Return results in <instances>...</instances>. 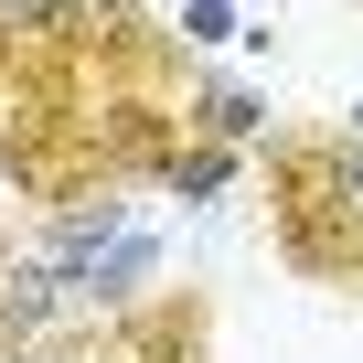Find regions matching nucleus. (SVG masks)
Returning <instances> with one entry per match:
<instances>
[{"label":"nucleus","instance_id":"nucleus-1","mask_svg":"<svg viewBox=\"0 0 363 363\" xmlns=\"http://www.w3.org/2000/svg\"><path fill=\"white\" fill-rule=\"evenodd\" d=\"M267 203H278V257L310 278H363V139H267Z\"/></svg>","mask_w":363,"mask_h":363},{"label":"nucleus","instance_id":"nucleus-2","mask_svg":"<svg viewBox=\"0 0 363 363\" xmlns=\"http://www.w3.org/2000/svg\"><path fill=\"white\" fill-rule=\"evenodd\" d=\"M128 235V203H107V193H86V203H54L43 214V246H33V267L65 289V299H86V278H96V257Z\"/></svg>","mask_w":363,"mask_h":363},{"label":"nucleus","instance_id":"nucleus-3","mask_svg":"<svg viewBox=\"0 0 363 363\" xmlns=\"http://www.w3.org/2000/svg\"><path fill=\"white\" fill-rule=\"evenodd\" d=\"M203 342H214V310L182 299V289L107 320V363H203Z\"/></svg>","mask_w":363,"mask_h":363},{"label":"nucleus","instance_id":"nucleus-4","mask_svg":"<svg viewBox=\"0 0 363 363\" xmlns=\"http://www.w3.org/2000/svg\"><path fill=\"white\" fill-rule=\"evenodd\" d=\"M182 139L257 150V139H267V96H257L246 75H193V86H182Z\"/></svg>","mask_w":363,"mask_h":363},{"label":"nucleus","instance_id":"nucleus-5","mask_svg":"<svg viewBox=\"0 0 363 363\" xmlns=\"http://www.w3.org/2000/svg\"><path fill=\"white\" fill-rule=\"evenodd\" d=\"M54 331H75V299H65L33 257H11V267H0V363L33 352V342H54Z\"/></svg>","mask_w":363,"mask_h":363},{"label":"nucleus","instance_id":"nucleus-6","mask_svg":"<svg viewBox=\"0 0 363 363\" xmlns=\"http://www.w3.org/2000/svg\"><path fill=\"white\" fill-rule=\"evenodd\" d=\"M150 278H160V235H150V225H128V235L96 257V278H86V299H75V310L118 320V310H139V289H150Z\"/></svg>","mask_w":363,"mask_h":363},{"label":"nucleus","instance_id":"nucleus-7","mask_svg":"<svg viewBox=\"0 0 363 363\" xmlns=\"http://www.w3.org/2000/svg\"><path fill=\"white\" fill-rule=\"evenodd\" d=\"M235 160H246V150H214V139H171V160H160L150 182H160V193H182V203H214L225 182H235Z\"/></svg>","mask_w":363,"mask_h":363},{"label":"nucleus","instance_id":"nucleus-8","mask_svg":"<svg viewBox=\"0 0 363 363\" xmlns=\"http://www.w3.org/2000/svg\"><path fill=\"white\" fill-rule=\"evenodd\" d=\"M171 43H182V54H214V43H246V22H235V0H182Z\"/></svg>","mask_w":363,"mask_h":363},{"label":"nucleus","instance_id":"nucleus-9","mask_svg":"<svg viewBox=\"0 0 363 363\" xmlns=\"http://www.w3.org/2000/svg\"><path fill=\"white\" fill-rule=\"evenodd\" d=\"M11 363H107V320H86V331H54V342H33V352H11Z\"/></svg>","mask_w":363,"mask_h":363},{"label":"nucleus","instance_id":"nucleus-10","mask_svg":"<svg viewBox=\"0 0 363 363\" xmlns=\"http://www.w3.org/2000/svg\"><path fill=\"white\" fill-rule=\"evenodd\" d=\"M0 107H11V65H0Z\"/></svg>","mask_w":363,"mask_h":363},{"label":"nucleus","instance_id":"nucleus-11","mask_svg":"<svg viewBox=\"0 0 363 363\" xmlns=\"http://www.w3.org/2000/svg\"><path fill=\"white\" fill-rule=\"evenodd\" d=\"M342 139H363V107H352V128H342Z\"/></svg>","mask_w":363,"mask_h":363},{"label":"nucleus","instance_id":"nucleus-12","mask_svg":"<svg viewBox=\"0 0 363 363\" xmlns=\"http://www.w3.org/2000/svg\"><path fill=\"white\" fill-rule=\"evenodd\" d=\"M0 267H11V235H0Z\"/></svg>","mask_w":363,"mask_h":363}]
</instances>
